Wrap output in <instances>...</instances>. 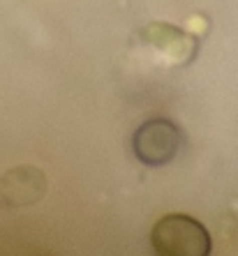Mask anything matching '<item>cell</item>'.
I'll list each match as a JSON object with an SVG mask.
<instances>
[{
  "instance_id": "cell-2",
  "label": "cell",
  "mask_w": 238,
  "mask_h": 256,
  "mask_svg": "<svg viewBox=\"0 0 238 256\" xmlns=\"http://www.w3.org/2000/svg\"><path fill=\"white\" fill-rule=\"evenodd\" d=\"M183 148V130L169 118H150L137 127L132 150L146 166H164L176 160Z\"/></svg>"
},
{
  "instance_id": "cell-1",
  "label": "cell",
  "mask_w": 238,
  "mask_h": 256,
  "mask_svg": "<svg viewBox=\"0 0 238 256\" xmlns=\"http://www.w3.org/2000/svg\"><path fill=\"white\" fill-rule=\"evenodd\" d=\"M150 244L157 256H210L213 252L208 228L183 212H169L155 222Z\"/></svg>"
},
{
  "instance_id": "cell-3",
  "label": "cell",
  "mask_w": 238,
  "mask_h": 256,
  "mask_svg": "<svg viewBox=\"0 0 238 256\" xmlns=\"http://www.w3.org/2000/svg\"><path fill=\"white\" fill-rule=\"evenodd\" d=\"M49 190V180L42 168L30 166H14L3 173L0 178V206L5 208H28L42 201Z\"/></svg>"
},
{
  "instance_id": "cell-4",
  "label": "cell",
  "mask_w": 238,
  "mask_h": 256,
  "mask_svg": "<svg viewBox=\"0 0 238 256\" xmlns=\"http://www.w3.org/2000/svg\"><path fill=\"white\" fill-rule=\"evenodd\" d=\"M141 40L171 65H187L196 56V37L169 24H150L141 30Z\"/></svg>"
}]
</instances>
